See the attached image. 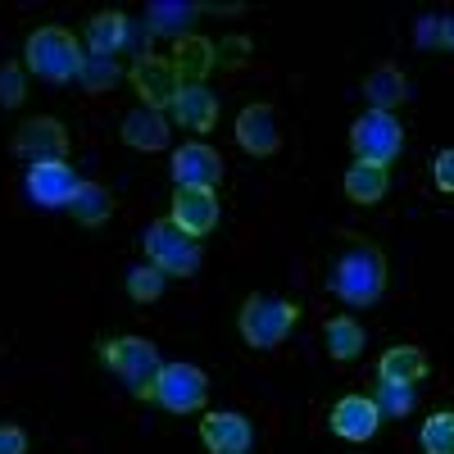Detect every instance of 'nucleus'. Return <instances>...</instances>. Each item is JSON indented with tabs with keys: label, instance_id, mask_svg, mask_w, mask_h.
Masks as SVG:
<instances>
[{
	"label": "nucleus",
	"instance_id": "nucleus-1",
	"mask_svg": "<svg viewBox=\"0 0 454 454\" xmlns=\"http://www.w3.org/2000/svg\"><path fill=\"white\" fill-rule=\"evenodd\" d=\"M332 291L346 300L350 309H368L382 300L387 291V259L382 250H372V246H355L336 259V269H332Z\"/></svg>",
	"mask_w": 454,
	"mask_h": 454
},
{
	"label": "nucleus",
	"instance_id": "nucleus-2",
	"mask_svg": "<svg viewBox=\"0 0 454 454\" xmlns=\"http://www.w3.org/2000/svg\"><path fill=\"white\" fill-rule=\"evenodd\" d=\"M105 364L119 372V382L128 387V395L137 400H155V382H160V346H150L145 336H119L105 340Z\"/></svg>",
	"mask_w": 454,
	"mask_h": 454
},
{
	"label": "nucleus",
	"instance_id": "nucleus-3",
	"mask_svg": "<svg viewBox=\"0 0 454 454\" xmlns=\"http://www.w3.org/2000/svg\"><path fill=\"white\" fill-rule=\"evenodd\" d=\"M27 68L36 73V78H46V82H68V78H78V68H82V46H78V36L64 32V27H36L27 36Z\"/></svg>",
	"mask_w": 454,
	"mask_h": 454
},
{
	"label": "nucleus",
	"instance_id": "nucleus-4",
	"mask_svg": "<svg viewBox=\"0 0 454 454\" xmlns=\"http://www.w3.org/2000/svg\"><path fill=\"white\" fill-rule=\"evenodd\" d=\"M300 309L291 305V300L282 295H250L246 305H241V336H246V346L254 350H273L278 340L295 327Z\"/></svg>",
	"mask_w": 454,
	"mask_h": 454
},
{
	"label": "nucleus",
	"instance_id": "nucleus-5",
	"mask_svg": "<svg viewBox=\"0 0 454 454\" xmlns=\"http://www.w3.org/2000/svg\"><path fill=\"white\" fill-rule=\"evenodd\" d=\"M145 254L155 269H164L168 278H192L200 269V241H192L182 232V227H173V218H160V223H150L145 227V237H141Z\"/></svg>",
	"mask_w": 454,
	"mask_h": 454
},
{
	"label": "nucleus",
	"instance_id": "nucleus-6",
	"mask_svg": "<svg viewBox=\"0 0 454 454\" xmlns=\"http://www.w3.org/2000/svg\"><path fill=\"white\" fill-rule=\"evenodd\" d=\"M350 145H355V155L364 164H391L400 155V145H404V128L395 114H382V109H368L364 119H355L350 128Z\"/></svg>",
	"mask_w": 454,
	"mask_h": 454
},
{
	"label": "nucleus",
	"instance_id": "nucleus-7",
	"mask_svg": "<svg viewBox=\"0 0 454 454\" xmlns=\"http://www.w3.org/2000/svg\"><path fill=\"white\" fill-rule=\"evenodd\" d=\"M205 395H209V382H205V372H200L196 364L177 359V364H164V368H160L155 400H160L168 413H192V409L205 404Z\"/></svg>",
	"mask_w": 454,
	"mask_h": 454
},
{
	"label": "nucleus",
	"instance_id": "nucleus-8",
	"mask_svg": "<svg viewBox=\"0 0 454 454\" xmlns=\"http://www.w3.org/2000/svg\"><path fill=\"white\" fill-rule=\"evenodd\" d=\"M14 155L27 168H36V164H64V155H68L64 123L59 119H32V123H23L19 137H14Z\"/></svg>",
	"mask_w": 454,
	"mask_h": 454
},
{
	"label": "nucleus",
	"instance_id": "nucleus-9",
	"mask_svg": "<svg viewBox=\"0 0 454 454\" xmlns=\"http://www.w3.org/2000/svg\"><path fill=\"white\" fill-rule=\"evenodd\" d=\"M23 192H27L32 205H42V209H68L73 196H78V177H73L68 164H36L23 177Z\"/></svg>",
	"mask_w": 454,
	"mask_h": 454
},
{
	"label": "nucleus",
	"instance_id": "nucleus-10",
	"mask_svg": "<svg viewBox=\"0 0 454 454\" xmlns=\"http://www.w3.org/2000/svg\"><path fill=\"white\" fill-rule=\"evenodd\" d=\"M173 177L177 186H196V192H214L223 182V155L214 145H200V141H186L173 150Z\"/></svg>",
	"mask_w": 454,
	"mask_h": 454
},
{
	"label": "nucleus",
	"instance_id": "nucleus-11",
	"mask_svg": "<svg viewBox=\"0 0 454 454\" xmlns=\"http://www.w3.org/2000/svg\"><path fill=\"white\" fill-rule=\"evenodd\" d=\"M132 82H137L141 100H145L150 109H160V114L173 109V100H177V91H182V78H177L173 59H155V55H145V59L132 64Z\"/></svg>",
	"mask_w": 454,
	"mask_h": 454
},
{
	"label": "nucleus",
	"instance_id": "nucleus-12",
	"mask_svg": "<svg viewBox=\"0 0 454 454\" xmlns=\"http://www.w3.org/2000/svg\"><path fill=\"white\" fill-rule=\"evenodd\" d=\"M173 227H182L192 241L209 237L218 227V200L214 192H196V186H177L173 196Z\"/></svg>",
	"mask_w": 454,
	"mask_h": 454
},
{
	"label": "nucleus",
	"instance_id": "nucleus-13",
	"mask_svg": "<svg viewBox=\"0 0 454 454\" xmlns=\"http://www.w3.org/2000/svg\"><path fill=\"white\" fill-rule=\"evenodd\" d=\"M200 441H205L209 454H250L254 432H250V423L241 419V413L223 409V413H209V419L200 423Z\"/></svg>",
	"mask_w": 454,
	"mask_h": 454
},
{
	"label": "nucleus",
	"instance_id": "nucleus-14",
	"mask_svg": "<svg viewBox=\"0 0 454 454\" xmlns=\"http://www.w3.org/2000/svg\"><path fill=\"white\" fill-rule=\"evenodd\" d=\"M237 141L241 150H250V155H273V150L282 145V132H278V114L269 105H246L241 119H237Z\"/></svg>",
	"mask_w": 454,
	"mask_h": 454
},
{
	"label": "nucleus",
	"instance_id": "nucleus-15",
	"mask_svg": "<svg viewBox=\"0 0 454 454\" xmlns=\"http://www.w3.org/2000/svg\"><path fill=\"white\" fill-rule=\"evenodd\" d=\"M382 427V413H377V404L368 395H346L336 400L332 409V432L340 441H372V432Z\"/></svg>",
	"mask_w": 454,
	"mask_h": 454
},
{
	"label": "nucleus",
	"instance_id": "nucleus-16",
	"mask_svg": "<svg viewBox=\"0 0 454 454\" xmlns=\"http://www.w3.org/2000/svg\"><path fill=\"white\" fill-rule=\"evenodd\" d=\"M173 123L177 128H192V132H209L214 119H218V100L205 82H192V87H182L177 100H173Z\"/></svg>",
	"mask_w": 454,
	"mask_h": 454
},
{
	"label": "nucleus",
	"instance_id": "nucleus-17",
	"mask_svg": "<svg viewBox=\"0 0 454 454\" xmlns=\"http://www.w3.org/2000/svg\"><path fill=\"white\" fill-rule=\"evenodd\" d=\"M196 14H200V5H192V0H150L145 27H150V36H173V42H186Z\"/></svg>",
	"mask_w": 454,
	"mask_h": 454
},
{
	"label": "nucleus",
	"instance_id": "nucleus-18",
	"mask_svg": "<svg viewBox=\"0 0 454 454\" xmlns=\"http://www.w3.org/2000/svg\"><path fill=\"white\" fill-rule=\"evenodd\" d=\"M123 141L132 150H164L168 145V119H164L160 109L141 105V109H132L128 119H123Z\"/></svg>",
	"mask_w": 454,
	"mask_h": 454
},
{
	"label": "nucleus",
	"instance_id": "nucleus-19",
	"mask_svg": "<svg viewBox=\"0 0 454 454\" xmlns=\"http://www.w3.org/2000/svg\"><path fill=\"white\" fill-rule=\"evenodd\" d=\"M409 78L395 68V64H382V68H372L368 73V82H364V96H368V109H382V114H391L400 100H409Z\"/></svg>",
	"mask_w": 454,
	"mask_h": 454
},
{
	"label": "nucleus",
	"instance_id": "nucleus-20",
	"mask_svg": "<svg viewBox=\"0 0 454 454\" xmlns=\"http://www.w3.org/2000/svg\"><path fill=\"white\" fill-rule=\"evenodd\" d=\"M128 32H132L128 14L105 10V14H96L91 27H87V46H91V55H109V59H114V55L128 51Z\"/></svg>",
	"mask_w": 454,
	"mask_h": 454
},
{
	"label": "nucleus",
	"instance_id": "nucleus-21",
	"mask_svg": "<svg viewBox=\"0 0 454 454\" xmlns=\"http://www.w3.org/2000/svg\"><path fill=\"white\" fill-rule=\"evenodd\" d=\"M387 186H391V177H387V168L382 164H350L346 168V196L355 200V205H377L387 196Z\"/></svg>",
	"mask_w": 454,
	"mask_h": 454
},
{
	"label": "nucleus",
	"instance_id": "nucleus-22",
	"mask_svg": "<svg viewBox=\"0 0 454 454\" xmlns=\"http://www.w3.org/2000/svg\"><path fill=\"white\" fill-rule=\"evenodd\" d=\"M382 382H423L427 377V355L419 350V346H395V350H387L382 355Z\"/></svg>",
	"mask_w": 454,
	"mask_h": 454
},
{
	"label": "nucleus",
	"instance_id": "nucleus-23",
	"mask_svg": "<svg viewBox=\"0 0 454 454\" xmlns=\"http://www.w3.org/2000/svg\"><path fill=\"white\" fill-rule=\"evenodd\" d=\"M173 68H177L182 87L200 82L205 73L214 68V46L205 42V36H186V42H177V59H173Z\"/></svg>",
	"mask_w": 454,
	"mask_h": 454
},
{
	"label": "nucleus",
	"instance_id": "nucleus-24",
	"mask_svg": "<svg viewBox=\"0 0 454 454\" xmlns=\"http://www.w3.org/2000/svg\"><path fill=\"white\" fill-rule=\"evenodd\" d=\"M73 218H78L82 227H100L105 218H109V209H114V200H109V192L100 182H78V196H73Z\"/></svg>",
	"mask_w": 454,
	"mask_h": 454
},
{
	"label": "nucleus",
	"instance_id": "nucleus-25",
	"mask_svg": "<svg viewBox=\"0 0 454 454\" xmlns=\"http://www.w3.org/2000/svg\"><path fill=\"white\" fill-rule=\"evenodd\" d=\"M323 336H327L332 359H355V355L368 346V336H364V327H359L355 318H332V323L323 327Z\"/></svg>",
	"mask_w": 454,
	"mask_h": 454
},
{
	"label": "nucleus",
	"instance_id": "nucleus-26",
	"mask_svg": "<svg viewBox=\"0 0 454 454\" xmlns=\"http://www.w3.org/2000/svg\"><path fill=\"white\" fill-rule=\"evenodd\" d=\"M164 282H168V273L155 269V263H137V269H128V295L137 300V305H155V300L164 295Z\"/></svg>",
	"mask_w": 454,
	"mask_h": 454
},
{
	"label": "nucleus",
	"instance_id": "nucleus-27",
	"mask_svg": "<svg viewBox=\"0 0 454 454\" xmlns=\"http://www.w3.org/2000/svg\"><path fill=\"white\" fill-rule=\"evenodd\" d=\"M372 404H377L382 419H409V409L419 404V391H413L409 382H382L377 395H372Z\"/></svg>",
	"mask_w": 454,
	"mask_h": 454
},
{
	"label": "nucleus",
	"instance_id": "nucleus-28",
	"mask_svg": "<svg viewBox=\"0 0 454 454\" xmlns=\"http://www.w3.org/2000/svg\"><path fill=\"white\" fill-rule=\"evenodd\" d=\"M119 59H109V55H82V68H78V82L82 91H109L114 82H119Z\"/></svg>",
	"mask_w": 454,
	"mask_h": 454
},
{
	"label": "nucleus",
	"instance_id": "nucleus-29",
	"mask_svg": "<svg viewBox=\"0 0 454 454\" xmlns=\"http://www.w3.org/2000/svg\"><path fill=\"white\" fill-rule=\"evenodd\" d=\"M423 454H454V413H432L423 423Z\"/></svg>",
	"mask_w": 454,
	"mask_h": 454
},
{
	"label": "nucleus",
	"instance_id": "nucleus-30",
	"mask_svg": "<svg viewBox=\"0 0 454 454\" xmlns=\"http://www.w3.org/2000/svg\"><path fill=\"white\" fill-rule=\"evenodd\" d=\"M23 96H27L23 68H19V64H0V105L14 109V105H23Z\"/></svg>",
	"mask_w": 454,
	"mask_h": 454
},
{
	"label": "nucleus",
	"instance_id": "nucleus-31",
	"mask_svg": "<svg viewBox=\"0 0 454 454\" xmlns=\"http://www.w3.org/2000/svg\"><path fill=\"white\" fill-rule=\"evenodd\" d=\"M432 177H436L441 192H454V150H441L432 160Z\"/></svg>",
	"mask_w": 454,
	"mask_h": 454
},
{
	"label": "nucleus",
	"instance_id": "nucleus-32",
	"mask_svg": "<svg viewBox=\"0 0 454 454\" xmlns=\"http://www.w3.org/2000/svg\"><path fill=\"white\" fill-rule=\"evenodd\" d=\"M0 454H27V436L19 427H0Z\"/></svg>",
	"mask_w": 454,
	"mask_h": 454
},
{
	"label": "nucleus",
	"instance_id": "nucleus-33",
	"mask_svg": "<svg viewBox=\"0 0 454 454\" xmlns=\"http://www.w3.org/2000/svg\"><path fill=\"white\" fill-rule=\"evenodd\" d=\"M419 46H441V19L436 14H427L419 23Z\"/></svg>",
	"mask_w": 454,
	"mask_h": 454
},
{
	"label": "nucleus",
	"instance_id": "nucleus-34",
	"mask_svg": "<svg viewBox=\"0 0 454 454\" xmlns=\"http://www.w3.org/2000/svg\"><path fill=\"white\" fill-rule=\"evenodd\" d=\"M441 46H445V51H454V14H450V19H441Z\"/></svg>",
	"mask_w": 454,
	"mask_h": 454
}]
</instances>
